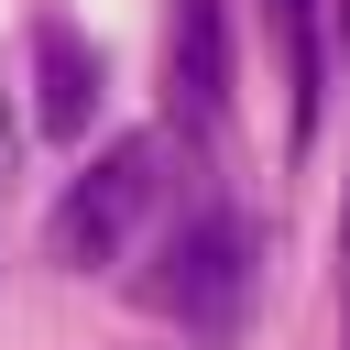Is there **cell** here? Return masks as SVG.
Listing matches in <instances>:
<instances>
[{
	"mask_svg": "<svg viewBox=\"0 0 350 350\" xmlns=\"http://www.w3.org/2000/svg\"><path fill=\"white\" fill-rule=\"evenodd\" d=\"M164 98L186 131L230 120V11L219 0H164Z\"/></svg>",
	"mask_w": 350,
	"mask_h": 350,
	"instance_id": "cell-3",
	"label": "cell"
},
{
	"mask_svg": "<svg viewBox=\"0 0 350 350\" xmlns=\"http://www.w3.org/2000/svg\"><path fill=\"white\" fill-rule=\"evenodd\" d=\"M88 120H98V44L44 11L33 22V131L44 142H88Z\"/></svg>",
	"mask_w": 350,
	"mask_h": 350,
	"instance_id": "cell-4",
	"label": "cell"
},
{
	"mask_svg": "<svg viewBox=\"0 0 350 350\" xmlns=\"http://www.w3.org/2000/svg\"><path fill=\"white\" fill-rule=\"evenodd\" d=\"M153 197H164V131H120L109 153H88V175H66V197L44 219V252L66 273H109Z\"/></svg>",
	"mask_w": 350,
	"mask_h": 350,
	"instance_id": "cell-1",
	"label": "cell"
},
{
	"mask_svg": "<svg viewBox=\"0 0 350 350\" xmlns=\"http://www.w3.org/2000/svg\"><path fill=\"white\" fill-rule=\"evenodd\" d=\"M241 284H252V230H241L230 197H197V208L164 230V273H142V306H164V317L197 328V339H230Z\"/></svg>",
	"mask_w": 350,
	"mask_h": 350,
	"instance_id": "cell-2",
	"label": "cell"
},
{
	"mask_svg": "<svg viewBox=\"0 0 350 350\" xmlns=\"http://www.w3.org/2000/svg\"><path fill=\"white\" fill-rule=\"evenodd\" d=\"M339 252H350V208H339Z\"/></svg>",
	"mask_w": 350,
	"mask_h": 350,
	"instance_id": "cell-6",
	"label": "cell"
},
{
	"mask_svg": "<svg viewBox=\"0 0 350 350\" xmlns=\"http://www.w3.org/2000/svg\"><path fill=\"white\" fill-rule=\"evenodd\" d=\"M273 11V44H284V131L306 142L317 131V88H328V55H317V0H262Z\"/></svg>",
	"mask_w": 350,
	"mask_h": 350,
	"instance_id": "cell-5",
	"label": "cell"
}]
</instances>
